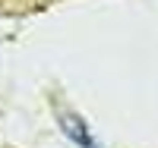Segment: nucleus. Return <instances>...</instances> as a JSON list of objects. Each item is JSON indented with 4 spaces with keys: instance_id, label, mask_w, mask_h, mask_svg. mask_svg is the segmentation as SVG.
Returning a JSON list of instances; mask_svg holds the SVG:
<instances>
[{
    "instance_id": "nucleus-1",
    "label": "nucleus",
    "mask_w": 158,
    "mask_h": 148,
    "mask_svg": "<svg viewBox=\"0 0 158 148\" xmlns=\"http://www.w3.org/2000/svg\"><path fill=\"white\" fill-rule=\"evenodd\" d=\"M57 126H60L63 136H67L73 145H79V148H101V145L95 142V136H92V129L82 123V117L73 114V110L57 107Z\"/></svg>"
}]
</instances>
